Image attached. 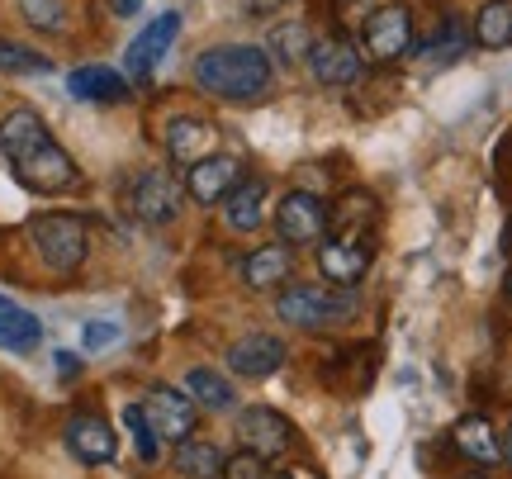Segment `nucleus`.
<instances>
[{
	"label": "nucleus",
	"instance_id": "1",
	"mask_svg": "<svg viewBox=\"0 0 512 479\" xmlns=\"http://www.w3.org/2000/svg\"><path fill=\"white\" fill-rule=\"evenodd\" d=\"M271 57L252 48V43H219V48H204L195 57V86L209 91L214 100H261L271 91Z\"/></svg>",
	"mask_w": 512,
	"mask_h": 479
},
{
	"label": "nucleus",
	"instance_id": "2",
	"mask_svg": "<svg viewBox=\"0 0 512 479\" xmlns=\"http://www.w3.org/2000/svg\"><path fill=\"white\" fill-rule=\"evenodd\" d=\"M356 309H361V299L351 290H337V285H290V290L275 295V314L299 332H323L337 328V323H351Z\"/></svg>",
	"mask_w": 512,
	"mask_h": 479
},
{
	"label": "nucleus",
	"instance_id": "3",
	"mask_svg": "<svg viewBox=\"0 0 512 479\" xmlns=\"http://www.w3.org/2000/svg\"><path fill=\"white\" fill-rule=\"evenodd\" d=\"M29 242H34L38 261L48 271H57V276L81 271V261L91 252V233H86V223L76 219V214H38L29 223Z\"/></svg>",
	"mask_w": 512,
	"mask_h": 479
},
{
	"label": "nucleus",
	"instance_id": "4",
	"mask_svg": "<svg viewBox=\"0 0 512 479\" xmlns=\"http://www.w3.org/2000/svg\"><path fill=\"white\" fill-rule=\"evenodd\" d=\"M10 166H15V181L24 185V190H34V195H62V190H72V185L81 181L72 152L57 148L53 138L34 143V148L24 152V157H15Z\"/></svg>",
	"mask_w": 512,
	"mask_h": 479
},
{
	"label": "nucleus",
	"instance_id": "5",
	"mask_svg": "<svg viewBox=\"0 0 512 479\" xmlns=\"http://www.w3.org/2000/svg\"><path fill=\"white\" fill-rule=\"evenodd\" d=\"M413 10L408 5H380L375 15L366 19V34H361V48H366L370 62H403V57L413 53Z\"/></svg>",
	"mask_w": 512,
	"mask_h": 479
},
{
	"label": "nucleus",
	"instance_id": "6",
	"mask_svg": "<svg viewBox=\"0 0 512 479\" xmlns=\"http://www.w3.org/2000/svg\"><path fill=\"white\" fill-rule=\"evenodd\" d=\"M275 233L285 247H318L328 238V204L309 190H290L275 204Z\"/></svg>",
	"mask_w": 512,
	"mask_h": 479
},
{
	"label": "nucleus",
	"instance_id": "7",
	"mask_svg": "<svg viewBox=\"0 0 512 479\" xmlns=\"http://www.w3.org/2000/svg\"><path fill=\"white\" fill-rule=\"evenodd\" d=\"M143 413L152 432L162 437V442H185V437H195V423H200V404L176 385H152L143 399Z\"/></svg>",
	"mask_w": 512,
	"mask_h": 479
},
{
	"label": "nucleus",
	"instance_id": "8",
	"mask_svg": "<svg viewBox=\"0 0 512 479\" xmlns=\"http://www.w3.org/2000/svg\"><path fill=\"white\" fill-rule=\"evenodd\" d=\"M181 195H185V185L176 181L166 166H152V171H143V176L133 181L128 204H133V214H138L147 228H162V223H171L181 214Z\"/></svg>",
	"mask_w": 512,
	"mask_h": 479
},
{
	"label": "nucleus",
	"instance_id": "9",
	"mask_svg": "<svg viewBox=\"0 0 512 479\" xmlns=\"http://www.w3.org/2000/svg\"><path fill=\"white\" fill-rule=\"evenodd\" d=\"M370 242L366 238H342V233H332L328 242H318V271L328 285L337 290H356L370 271Z\"/></svg>",
	"mask_w": 512,
	"mask_h": 479
},
{
	"label": "nucleus",
	"instance_id": "10",
	"mask_svg": "<svg viewBox=\"0 0 512 479\" xmlns=\"http://www.w3.org/2000/svg\"><path fill=\"white\" fill-rule=\"evenodd\" d=\"M238 437H242V451H252V456H285L294 446V423L285 413H275V408H242L238 413Z\"/></svg>",
	"mask_w": 512,
	"mask_h": 479
},
{
	"label": "nucleus",
	"instance_id": "11",
	"mask_svg": "<svg viewBox=\"0 0 512 479\" xmlns=\"http://www.w3.org/2000/svg\"><path fill=\"white\" fill-rule=\"evenodd\" d=\"M176 34H181V15H176V10H162L157 19H147L124 53L128 76H133V81H147V76L157 72V62L166 57V48L176 43Z\"/></svg>",
	"mask_w": 512,
	"mask_h": 479
},
{
	"label": "nucleus",
	"instance_id": "12",
	"mask_svg": "<svg viewBox=\"0 0 512 479\" xmlns=\"http://www.w3.org/2000/svg\"><path fill=\"white\" fill-rule=\"evenodd\" d=\"M290 361V347L275 337V332H247L228 347V370L242 375V380H266Z\"/></svg>",
	"mask_w": 512,
	"mask_h": 479
},
{
	"label": "nucleus",
	"instance_id": "13",
	"mask_svg": "<svg viewBox=\"0 0 512 479\" xmlns=\"http://www.w3.org/2000/svg\"><path fill=\"white\" fill-rule=\"evenodd\" d=\"M242 181V162L238 157H223V152H209L185 171V195L195 204H223L228 190Z\"/></svg>",
	"mask_w": 512,
	"mask_h": 479
},
{
	"label": "nucleus",
	"instance_id": "14",
	"mask_svg": "<svg viewBox=\"0 0 512 479\" xmlns=\"http://www.w3.org/2000/svg\"><path fill=\"white\" fill-rule=\"evenodd\" d=\"M62 437H67V451L86 465H110L114 451H119V437H114V427L100 413H72Z\"/></svg>",
	"mask_w": 512,
	"mask_h": 479
},
{
	"label": "nucleus",
	"instance_id": "15",
	"mask_svg": "<svg viewBox=\"0 0 512 479\" xmlns=\"http://www.w3.org/2000/svg\"><path fill=\"white\" fill-rule=\"evenodd\" d=\"M304 62H309V72L318 86H351V81L361 76V53H356L342 34L313 38V48Z\"/></svg>",
	"mask_w": 512,
	"mask_h": 479
},
{
	"label": "nucleus",
	"instance_id": "16",
	"mask_svg": "<svg viewBox=\"0 0 512 479\" xmlns=\"http://www.w3.org/2000/svg\"><path fill=\"white\" fill-rule=\"evenodd\" d=\"M294 271V247L285 242H266V247H252L247 257H242L238 276L247 290H280Z\"/></svg>",
	"mask_w": 512,
	"mask_h": 479
},
{
	"label": "nucleus",
	"instance_id": "17",
	"mask_svg": "<svg viewBox=\"0 0 512 479\" xmlns=\"http://www.w3.org/2000/svg\"><path fill=\"white\" fill-rule=\"evenodd\" d=\"M266 195H271V185L266 176H247L228 190V200H223V219L233 233H256L261 223H266Z\"/></svg>",
	"mask_w": 512,
	"mask_h": 479
},
{
	"label": "nucleus",
	"instance_id": "18",
	"mask_svg": "<svg viewBox=\"0 0 512 479\" xmlns=\"http://www.w3.org/2000/svg\"><path fill=\"white\" fill-rule=\"evenodd\" d=\"M451 446L475 465H498L503 461V437L494 432V423H489L484 413H465V418L451 427Z\"/></svg>",
	"mask_w": 512,
	"mask_h": 479
},
{
	"label": "nucleus",
	"instance_id": "19",
	"mask_svg": "<svg viewBox=\"0 0 512 479\" xmlns=\"http://www.w3.org/2000/svg\"><path fill=\"white\" fill-rule=\"evenodd\" d=\"M67 91H72L76 100H91V105H119V100H128V81L114 72V67L91 62V67H76V72L67 76Z\"/></svg>",
	"mask_w": 512,
	"mask_h": 479
},
{
	"label": "nucleus",
	"instance_id": "20",
	"mask_svg": "<svg viewBox=\"0 0 512 479\" xmlns=\"http://www.w3.org/2000/svg\"><path fill=\"white\" fill-rule=\"evenodd\" d=\"M209 148H214V124H209V119L181 114V119L166 124V152H171L176 162L195 166L200 157H209Z\"/></svg>",
	"mask_w": 512,
	"mask_h": 479
},
{
	"label": "nucleus",
	"instance_id": "21",
	"mask_svg": "<svg viewBox=\"0 0 512 479\" xmlns=\"http://www.w3.org/2000/svg\"><path fill=\"white\" fill-rule=\"evenodd\" d=\"M470 38L479 48H489V53L512 48V0H484L475 24H470Z\"/></svg>",
	"mask_w": 512,
	"mask_h": 479
},
{
	"label": "nucleus",
	"instance_id": "22",
	"mask_svg": "<svg viewBox=\"0 0 512 479\" xmlns=\"http://www.w3.org/2000/svg\"><path fill=\"white\" fill-rule=\"evenodd\" d=\"M185 394H190L200 408H214V413H228V408L238 404V389H233V380H228V375H219V370H209V366H195L190 375H185Z\"/></svg>",
	"mask_w": 512,
	"mask_h": 479
},
{
	"label": "nucleus",
	"instance_id": "23",
	"mask_svg": "<svg viewBox=\"0 0 512 479\" xmlns=\"http://www.w3.org/2000/svg\"><path fill=\"white\" fill-rule=\"evenodd\" d=\"M375 219V200L366 190H347L337 204H328V233L342 238H366V223Z\"/></svg>",
	"mask_w": 512,
	"mask_h": 479
},
{
	"label": "nucleus",
	"instance_id": "24",
	"mask_svg": "<svg viewBox=\"0 0 512 479\" xmlns=\"http://www.w3.org/2000/svg\"><path fill=\"white\" fill-rule=\"evenodd\" d=\"M38 342H43V323H38L29 309H15V304L0 299V351L24 356V351H34Z\"/></svg>",
	"mask_w": 512,
	"mask_h": 479
},
{
	"label": "nucleus",
	"instance_id": "25",
	"mask_svg": "<svg viewBox=\"0 0 512 479\" xmlns=\"http://www.w3.org/2000/svg\"><path fill=\"white\" fill-rule=\"evenodd\" d=\"M176 470L190 479H223V451L214 442L185 437V442H176Z\"/></svg>",
	"mask_w": 512,
	"mask_h": 479
},
{
	"label": "nucleus",
	"instance_id": "26",
	"mask_svg": "<svg viewBox=\"0 0 512 479\" xmlns=\"http://www.w3.org/2000/svg\"><path fill=\"white\" fill-rule=\"evenodd\" d=\"M271 48L280 62H304L313 48V34H309V24L304 19H290V24H275L271 29Z\"/></svg>",
	"mask_w": 512,
	"mask_h": 479
},
{
	"label": "nucleus",
	"instance_id": "27",
	"mask_svg": "<svg viewBox=\"0 0 512 479\" xmlns=\"http://www.w3.org/2000/svg\"><path fill=\"white\" fill-rule=\"evenodd\" d=\"M124 423H128V432H133V446H138V456L143 461H157V432H152V423H147V413H143V404H128L124 408Z\"/></svg>",
	"mask_w": 512,
	"mask_h": 479
},
{
	"label": "nucleus",
	"instance_id": "28",
	"mask_svg": "<svg viewBox=\"0 0 512 479\" xmlns=\"http://www.w3.org/2000/svg\"><path fill=\"white\" fill-rule=\"evenodd\" d=\"M19 15L43 34H57L62 29V0H19Z\"/></svg>",
	"mask_w": 512,
	"mask_h": 479
},
{
	"label": "nucleus",
	"instance_id": "29",
	"mask_svg": "<svg viewBox=\"0 0 512 479\" xmlns=\"http://www.w3.org/2000/svg\"><path fill=\"white\" fill-rule=\"evenodd\" d=\"M0 72H48V57L29 53V48H19V43H5L0 38Z\"/></svg>",
	"mask_w": 512,
	"mask_h": 479
},
{
	"label": "nucleus",
	"instance_id": "30",
	"mask_svg": "<svg viewBox=\"0 0 512 479\" xmlns=\"http://www.w3.org/2000/svg\"><path fill=\"white\" fill-rule=\"evenodd\" d=\"M465 43H470L465 24H460V19L451 15V19H446V29H437V38H432V53H437L441 62H456V57L465 53Z\"/></svg>",
	"mask_w": 512,
	"mask_h": 479
},
{
	"label": "nucleus",
	"instance_id": "31",
	"mask_svg": "<svg viewBox=\"0 0 512 479\" xmlns=\"http://www.w3.org/2000/svg\"><path fill=\"white\" fill-rule=\"evenodd\" d=\"M223 479H280L266 465V456H252V451H238L233 461H223Z\"/></svg>",
	"mask_w": 512,
	"mask_h": 479
},
{
	"label": "nucleus",
	"instance_id": "32",
	"mask_svg": "<svg viewBox=\"0 0 512 479\" xmlns=\"http://www.w3.org/2000/svg\"><path fill=\"white\" fill-rule=\"evenodd\" d=\"M81 342H86V351L110 347V342H119V323H86V328H81Z\"/></svg>",
	"mask_w": 512,
	"mask_h": 479
},
{
	"label": "nucleus",
	"instance_id": "33",
	"mask_svg": "<svg viewBox=\"0 0 512 479\" xmlns=\"http://www.w3.org/2000/svg\"><path fill=\"white\" fill-rule=\"evenodd\" d=\"M285 5H290V0H242V10H247V15H280V10H285Z\"/></svg>",
	"mask_w": 512,
	"mask_h": 479
},
{
	"label": "nucleus",
	"instance_id": "34",
	"mask_svg": "<svg viewBox=\"0 0 512 479\" xmlns=\"http://www.w3.org/2000/svg\"><path fill=\"white\" fill-rule=\"evenodd\" d=\"M76 370H81V361H76L72 351H57V375H67V380H72Z\"/></svg>",
	"mask_w": 512,
	"mask_h": 479
},
{
	"label": "nucleus",
	"instance_id": "35",
	"mask_svg": "<svg viewBox=\"0 0 512 479\" xmlns=\"http://www.w3.org/2000/svg\"><path fill=\"white\" fill-rule=\"evenodd\" d=\"M138 5H143V0H110V10L119 19H128V15H138Z\"/></svg>",
	"mask_w": 512,
	"mask_h": 479
},
{
	"label": "nucleus",
	"instance_id": "36",
	"mask_svg": "<svg viewBox=\"0 0 512 479\" xmlns=\"http://www.w3.org/2000/svg\"><path fill=\"white\" fill-rule=\"evenodd\" d=\"M280 479H323V475H318L313 465H290V470H285Z\"/></svg>",
	"mask_w": 512,
	"mask_h": 479
},
{
	"label": "nucleus",
	"instance_id": "37",
	"mask_svg": "<svg viewBox=\"0 0 512 479\" xmlns=\"http://www.w3.org/2000/svg\"><path fill=\"white\" fill-rule=\"evenodd\" d=\"M503 461L512 465V423H508V432H503Z\"/></svg>",
	"mask_w": 512,
	"mask_h": 479
},
{
	"label": "nucleus",
	"instance_id": "38",
	"mask_svg": "<svg viewBox=\"0 0 512 479\" xmlns=\"http://www.w3.org/2000/svg\"><path fill=\"white\" fill-rule=\"evenodd\" d=\"M503 252H508V261H512V219H508V228H503Z\"/></svg>",
	"mask_w": 512,
	"mask_h": 479
},
{
	"label": "nucleus",
	"instance_id": "39",
	"mask_svg": "<svg viewBox=\"0 0 512 479\" xmlns=\"http://www.w3.org/2000/svg\"><path fill=\"white\" fill-rule=\"evenodd\" d=\"M508 304H512V280H508Z\"/></svg>",
	"mask_w": 512,
	"mask_h": 479
},
{
	"label": "nucleus",
	"instance_id": "40",
	"mask_svg": "<svg viewBox=\"0 0 512 479\" xmlns=\"http://www.w3.org/2000/svg\"><path fill=\"white\" fill-rule=\"evenodd\" d=\"M465 479H484V475H465Z\"/></svg>",
	"mask_w": 512,
	"mask_h": 479
}]
</instances>
